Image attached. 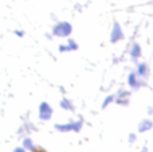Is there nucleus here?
<instances>
[{"label": "nucleus", "instance_id": "nucleus-6", "mask_svg": "<svg viewBox=\"0 0 153 152\" xmlns=\"http://www.w3.org/2000/svg\"><path fill=\"white\" fill-rule=\"evenodd\" d=\"M128 85L132 88V90H138L143 85V82L140 81V77L136 74V72H130L128 75Z\"/></svg>", "mask_w": 153, "mask_h": 152}, {"label": "nucleus", "instance_id": "nucleus-5", "mask_svg": "<svg viewBox=\"0 0 153 152\" xmlns=\"http://www.w3.org/2000/svg\"><path fill=\"white\" fill-rule=\"evenodd\" d=\"M116 98L114 101L117 102L118 105H128L129 104V97H130V93L128 90H124V89H120L116 94Z\"/></svg>", "mask_w": 153, "mask_h": 152}, {"label": "nucleus", "instance_id": "nucleus-14", "mask_svg": "<svg viewBox=\"0 0 153 152\" xmlns=\"http://www.w3.org/2000/svg\"><path fill=\"white\" fill-rule=\"evenodd\" d=\"M128 140H129L130 144H133V143H136V140H137V136H136L134 133H130L129 137H128Z\"/></svg>", "mask_w": 153, "mask_h": 152}, {"label": "nucleus", "instance_id": "nucleus-17", "mask_svg": "<svg viewBox=\"0 0 153 152\" xmlns=\"http://www.w3.org/2000/svg\"><path fill=\"white\" fill-rule=\"evenodd\" d=\"M15 34L18 35V37H23L24 32H23V31H20V30H15Z\"/></svg>", "mask_w": 153, "mask_h": 152}, {"label": "nucleus", "instance_id": "nucleus-10", "mask_svg": "<svg viewBox=\"0 0 153 152\" xmlns=\"http://www.w3.org/2000/svg\"><path fill=\"white\" fill-rule=\"evenodd\" d=\"M59 105H61V108L65 110H74V105H73V102L70 101L69 98H62Z\"/></svg>", "mask_w": 153, "mask_h": 152}, {"label": "nucleus", "instance_id": "nucleus-13", "mask_svg": "<svg viewBox=\"0 0 153 152\" xmlns=\"http://www.w3.org/2000/svg\"><path fill=\"white\" fill-rule=\"evenodd\" d=\"M66 46H67V51H75V50H78V47H79L78 43H76L74 39H71V38L67 40Z\"/></svg>", "mask_w": 153, "mask_h": 152}, {"label": "nucleus", "instance_id": "nucleus-7", "mask_svg": "<svg viewBox=\"0 0 153 152\" xmlns=\"http://www.w3.org/2000/svg\"><path fill=\"white\" fill-rule=\"evenodd\" d=\"M136 74H137L140 78H143V80H146L148 75H149L148 65H146L145 62H140V63H137V67H136Z\"/></svg>", "mask_w": 153, "mask_h": 152}, {"label": "nucleus", "instance_id": "nucleus-19", "mask_svg": "<svg viewBox=\"0 0 153 152\" xmlns=\"http://www.w3.org/2000/svg\"><path fill=\"white\" fill-rule=\"evenodd\" d=\"M148 113H149V115H153V107H148Z\"/></svg>", "mask_w": 153, "mask_h": 152}, {"label": "nucleus", "instance_id": "nucleus-1", "mask_svg": "<svg viewBox=\"0 0 153 152\" xmlns=\"http://www.w3.org/2000/svg\"><path fill=\"white\" fill-rule=\"evenodd\" d=\"M71 32H73V26L69 22H58L53 28L54 37H59V38H67L70 37Z\"/></svg>", "mask_w": 153, "mask_h": 152}, {"label": "nucleus", "instance_id": "nucleus-4", "mask_svg": "<svg viewBox=\"0 0 153 152\" xmlns=\"http://www.w3.org/2000/svg\"><path fill=\"white\" fill-rule=\"evenodd\" d=\"M122 39H124V31H122V28H121L118 22H114L113 28H111V32H110V42L117 43Z\"/></svg>", "mask_w": 153, "mask_h": 152}, {"label": "nucleus", "instance_id": "nucleus-11", "mask_svg": "<svg viewBox=\"0 0 153 152\" xmlns=\"http://www.w3.org/2000/svg\"><path fill=\"white\" fill-rule=\"evenodd\" d=\"M23 148L26 151H34L35 150V145H34V142H32L30 137H26V139L23 140Z\"/></svg>", "mask_w": 153, "mask_h": 152}, {"label": "nucleus", "instance_id": "nucleus-9", "mask_svg": "<svg viewBox=\"0 0 153 152\" xmlns=\"http://www.w3.org/2000/svg\"><path fill=\"white\" fill-rule=\"evenodd\" d=\"M130 58L133 59V61H137L138 58L141 57V54H143V50H141V46L138 45L137 42H134L132 45V47H130Z\"/></svg>", "mask_w": 153, "mask_h": 152}, {"label": "nucleus", "instance_id": "nucleus-20", "mask_svg": "<svg viewBox=\"0 0 153 152\" xmlns=\"http://www.w3.org/2000/svg\"><path fill=\"white\" fill-rule=\"evenodd\" d=\"M141 152H148V148H146V147H144L143 150H141Z\"/></svg>", "mask_w": 153, "mask_h": 152}, {"label": "nucleus", "instance_id": "nucleus-15", "mask_svg": "<svg viewBox=\"0 0 153 152\" xmlns=\"http://www.w3.org/2000/svg\"><path fill=\"white\" fill-rule=\"evenodd\" d=\"M58 50L61 51V53H65V51H67V46H66V45H61V46L58 47Z\"/></svg>", "mask_w": 153, "mask_h": 152}, {"label": "nucleus", "instance_id": "nucleus-18", "mask_svg": "<svg viewBox=\"0 0 153 152\" xmlns=\"http://www.w3.org/2000/svg\"><path fill=\"white\" fill-rule=\"evenodd\" d=\"M32 152H46V151H45V150H43V148H39V147H38V148H36V147H35V150H34V151H32Z\"/></svg>", "mask_w": 153, "mask_h": 152}, {"label": "nucleus", "instance_id": "nucleus-16", "mask_svg": "<svg viewBox=\"0 0 153 152\" xmlns=\"http://www.w3.org/2000/svg\"><path fill=\"white\" fill-rule=\"evenodd\" d=\"M13 152H26V150H24L23 147H16L15 150H13Z\"/></svg>", "mask_w": 153, "mask_h": 152}, {"label": "nucleus", "instance_id": "nucleus-8", "mask_svg": "<svg viewBox=\"0 0 153 152\" xmlns=\"http://www.w3.org/2000/svg\"><path fill=\"white\" fill-rule=\"evenodd\" d=\"M152 128H153V121L151 118H144V120H141L140 124H138V132H140V133L151 131Z\"/></svg>", "mask_w": 153, "mask_h": 152}, {"label": "nucleus", "instance_id": "nucleus-12", "mask_svg": "<svg viewBox=\"0 0 153 152\" xmlns=\"http://www.w3.org/2000/svg\"><path fill=\"white\" fill-rule=\"evenodd\" d=\"M114 98H116L114 94H109V96H106L105 100H103V102H102V105H101V108H102V109H106L111 102H114Z\"/></svg>", "mask_w": 153, "mask_h": 152}, {"label": "nucleus", "instance_id": "nucleus-3", "mask_svg": "<svg viewBox=\"0 0 153 152\" xmlns=\"http://www.w3.org/2000/svg\"><path fill=\"white\" fill-rule=\"evenodd\" d=\"M53 113H54V109L48 102H46V101L40 102V105H39V118L40 120H43V121L50 120V118L53 117Z\"/></svg>", "mask_w": 153, "mask_h": 152}, {"label": "nucleus", "instance_id": "nucleus-2", "mask_svg": "<svg viewBox=\"0 0 153 152\" xmlns=\"http://www.w3.org/2000/svg\"><path fill=\"white\" fill-rule=\"evenodd\" d=\"M83 121L82 120H76V121H70L66 124H55L54 128L59 132H79L82 129Z\"/></svg>", "mask_w": 153, "mask_h": 152}]
</instances>
